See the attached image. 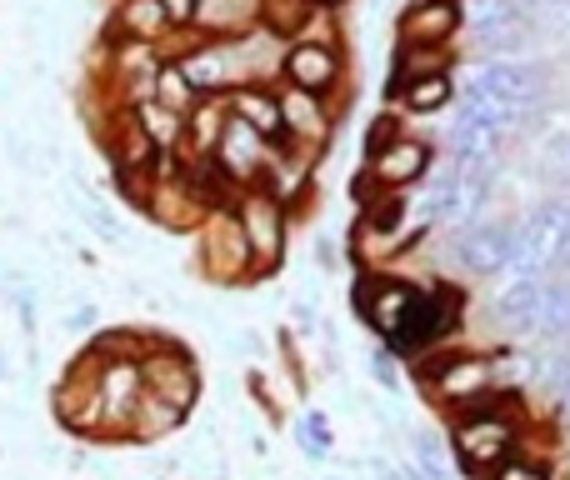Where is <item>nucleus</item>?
<instances>
[{
    "label": "nucleus",
    "instance_id": "obj_19",
    "mask_svg": "<svg viewBox=\"0 0 570 480\" xmlns=\"http://www.w3.org/2000/svg\"><path fill=\"white\" fill-rule=\"evenodd\" d=\"M415 285L411 281H375V285H365L361 291V311H365V321L375 325V331L391 341L395 331H401V321L411 315V305H415Z\"/></svg>",
    "mask_w": 570,
    "mask_h": 480
},
{
    "label": "nucleus",
    "instance_id": "obj_20",
    "mask_svg": "<svg viewBox=\"0 0 570 480\" xmlns=\"http://www.w3.org/2000/svg\"><path fill=\"white\" fill-rule=\"evenodd\" d=\"M505 130L495 126H481V120H455L451 130V150H455V170H495L505 150Z\"/></svg>",
    "mask_w": 570,
    "mask_h": 480
},
{
    "label": "nucleus",
    "instance_id": "obj_9",
    "mask_svg": "<svg viewBox=\"0 0 570 480\" xmlns=\"http://www.w3.org/2000/svg\"><path fill=\"white\" fill-rule=\"evenodd\" d=\"M140 381H146V391L156 395V401L176 405L180 415L196 405V391H200V375H196V365L186 361V351L160 345V341H156V351H146V361H140Z\"/></svg>",
    "mask_w": 570,
    "mask_h": 480
},
{
    "label": "nucleus",
    "instance_id": "obj_10",
    "mask_svg": "<svg viewBox=\"0 0 570 480\" xmlns=\"http://www.w3.org/2000/svg\"><path fill=\"white\" fill-rule=\"evenodd\" d=\"M465 80H471L475 90H485L491 100L511 106V110H531L535 96H541V70H535L531 60H511V56L481 60V66H475Z\"/></svg>",
    "mask_w": 570,
    "mask_h": 480
},
{
    "label": "nucleus",
    "instance_id": "obj_35",
    "mask_svg": "<svg viewBox=\"0 0 570 480\" xmlns=\"http://www.w3.org/2000/svg\"><path fill=\"white\" fill-rule=\"evenodd\" d=\"M160 10H166L170 26H186V20L200 16V0H160Z\"/></svg>",
    "mask_w": 570,
    "mask_h": 480
},
{
    "label": "nucleus",
    "instance_id": "obj_14",
    "mask_svg": "<svg viewBox=\"0 0 570 480\" xmlns=\"http://www.w3.org/2000/svg\"><path fill=\"white\" fill-rule=\"evenodd\" d=\"M455 30H461V0H411L401 16V46L451 50Z\"/></svg>",
    "mask_w": 570,
    "mask_h": 480
},
{
    "label": "nucleus",
    "instance_id": "obj_5",
    "mask_svg": "<svg viewBox=\"0 0 570 480\" xmlns=\"http://www.w3.org/2000/svg\"><path fill=\"white\" fill-rule=\"evenodd\" d=\"M461 325V291L455 285H435V291H421L411 305V315L401 321V331L391 335L395 351H425L441 335H451Z\"/></svg>",
    "mask_w": 570,
    "mask_h": 480
},
{
    "label": "nucleus",
    "instance_id": "obj_16",
    "mask_svg": "<svg viewBox=\"0 0 570 480\" xmlns=\"http://www.w3.org/2000/svg\"><path fill=\"white\" fill-rule=\"evenodd\" d=\"M56 415L66 431L76 435H96L106 431V405H100V385H96V365H86L80 375H70L56 395Z\"/></svg>",
    "mask_w": 570,
    "mask_h": 480
},
{
    "label": "nucleus",
    "instance_id": "obj_18",
    "mask_svg": "<svg viewBox=\"0 0 570 480\" xmlns=\"http://www.w3.org/2000/svg\"><path fill=\"white\" fill-rule=\"evenodd\" d=\"M276 100H281V126L285 136H295V146H321L331 136V110H325L321 96H305V90L285 86L276 90Z\"/></svg>",
    "mask_w": 570,
    "mask_h": 480
},
{
    "label": "nucleus",
    "instance_id": "obj_31",
    "mask_svg": "<svg viewBox=\"0 0 570 480\" xmlns=\"http://www.w3.org/2000/svg\"><path fill=\"white\" fill-rule=\"evenodd\" d=\"M226 116H230V110L220 106V100H200V106H196V120H186V130L196 136V146H200V150H216Z\"/></svg>",
    "mask_w": 570,
    "mask_h": 480
},
{
    "label": "nucleus",
    "instance_id": "obj_13",
    "mask_svg": "<svg viewBox=\"0 0 570 480\" xmlns=\"http://www.w3.org/2000/svg\"><path fill=\"white\" fill-rule=\"evenodd\" d=\"M180 76L190 80L200 100H220L230 96L236 86H250L246 66H240V46H200L180 60Z\"/></svg>",
    "mask_w": 570,
    "mask_h": 480
},
{
    "label": "nucleus",
    "instance_id": "obj_2",
    "mask_svg": "<svg viewBox=\"0 0 570 480\" xmlns=\"http://www.w3.org/2000/svg\"><path fill=\"white\" fill-rule=\"evenodd\" d=\"M515 451H521V415L511 405H485V411H471L451 425V455L471 476L501 471Z\"/></svg>",
    "mask_w": 570,
    "mask_h": 480
},
{
    "label": "nucleus",
    "instance_id": "obj_22",
    "mask_svg": "<svg viewBox=\"0 0 570 480\" xmlns=\"http://www.w3.org/2000/svg\"><path fill=\"white\" fill-rule=\"evenodd\" d=\"M230 116L246 120L261 140H281L285 126H281V100L276 90H261V86H236L230 90Z\"/></svg>",
    "mask_w": 570,
    "mask_h": 480
},
{
    "label": "nucleus",
    "instance_id": "obj_3",
    "mask_svg": "<svg viewBox=\"0 0 570 480\" xmlns=\"http://www.w3.org/2000/svg\"><path fill=\"white\" fill-rule=\"evenodd\" d=\"M570 245V200H541L531 216L521 221V241H515L511 281L515 275H551L561 271V255Z\"/></svg>",
    "mask_w": 570,
    "mask_h": 480
},
{
    "label": "nucleus",
    "instance_id": "obj_32",
    "mask_svg": "<svg viewBox=\"0 0 570 480\" xmlns=\"http://www.w3.org/2000/svg\"><path fill=\"white\" fill-rule=\"evenodd\" d=\"M491 480H556V471L546 461H535V455H511L501 471H491Z\"/></svg>",
    "mask_w": 570,
    "mask_h": 480
},
{
    "label": "nucleus",
    "instance_id": "obj_40",
    "mask_svg": "<svg viewBox=\"0 0 570 480\" xmlns=\"http://www.w3.org/2000/svg\"><path fill=\"white\" fill-rule=\"evenodd\" d=\"M331 480H341V476H331Z\"/></svg>",
    "mask_w": 570,
    "mask_h": 480
},
{
    "label": "nucleus",
    "instance_id": "obj_27",
    "mask_svg": "<svg viewBox=\"0 0 570 480\" xmlns=\"http://www.w3.org/2000/svg\"><path fill=\"white\" fill-rule=\"evenodd\" d=\"M166 10H160V0H126L120 6V30H126L130 40H140V46H156V36L166 30Z\"/></svg>",
    "mask_w": 570,
    "mask_h": 480
},
{
    "label": "nucleus",
    "instance_id": "obj_1",
    "mask_svg": "<svg viewBox=\"0 0 570 480\" xmlns=\"http://www.w3.org/2000/svg\"><path fill=\"white\" fill-rule=\"evenodd\" d=\"M511 381H515V355H501V361H491V355H435L425 365V391L465 415L485 411L491 395Z\"/></svg>",
    "mask_w": 570,
    "mask_h": 480
},
{
    "label": "nucleus",
    "instance_id": "obj_30",
    "mask_svg": "<svg viewBox=\"0 0 570 480\" xmlns=\"http://www.w3.org/2000/svg\"><path fill=\"white\" fill-rule=\"evenodd\" d=\"M261 16H266V26L276 36H295L305 26V16H311V0H261Z\"/></svg>",
    "mask_w": 570,
    "mask_h": 480
},
{
    "label": "nucleus",
    "instance_id": "obj_25",
    "mask_svg": "<svg viewBox=\"0 0 570 480\" xmlns=\"http://www.w3.org/2000/svg\"><path fill=\"white\" fill-rule=\"evenodd\" d=\"M180 421H186V415H180L176 405L156 401V395L146 391V395L136 401V415H130L126 431H130V435H140V441H156V435H170V431H176Z\"/></svg>",
    "mask_w": 570,
    "mask_h": 480
},
{
    "label": "nucleus",
    "instance_id": "obj_28",
    "mask_svg": "<svg viewBox=\"0 0 570 480\" xmlns=\"http://www.w3.org/2000/svg\"><path fill=\"white\" fill-rule=\"evenodd\" d=\"M535 335H546V341L570 335V285L566 281H546V301H541V315H535Z\"/></svg>",
    "mask_w": 570,
    "mask_h": 480
},
{
    "label": "nucleus",
    "instance_id": "obj_36",
    "mask_svg": "<svg viewBox=\"0 0 570 480\" xmlns=\"http://www.w3.org/2000/svg\"><path fill=\"white\" fill-rule=\"evenodd\" d=\"M551 395H556V401H561V411H570V361H561V371H556Z\"/></svg>",
    "mask_w": 570,
    "mask_h": 480
},
{
    "label": "nucleus",
    "instance_id": "obj_7",
    "mask_svg": "<svg viewBox=\"0 0 570 480\" xmlns=\"http://www.w3.org/2000/svg\"><path fill=\"white\" fill-rule=\"evenodd\" d=\"M461 26H471L475 46L491 50V56L525 46V36H531L521 0H461Z\"/></svg>",
    "mask_w": 570,
    "mask_h": 480
},
{
    "label": "nucleus",
    "instance_id": "obj_17",
    "mask_svg": "<svg viewBox=\"0 0 570 480\" xmlns=\"http://www.w3.org/2000/svg\"><path fill=\"white\" fill-rule=\"evenodd\" d=\"M491 180L495 170H455V186H451V200L441 210V226L465 236L471 226L485 221V200H491Z\"/></svg>",
    "mask_w": 570,
    "mask_h": 480
},
{
    "label": "nucleus",
    "instance_id": "obj_12",
    "mask_svg": "<svg viewBox=\"0 0 570 480\" xmlns=\"http://www.w3.org/2000/svg\"><path fill=\"white\" fill-rule=\"evenodd\" d=\"M281 70H285V86L305 90V96H321L325 90L341 86V50L331 40H291V50L281 56Z\"/></svg>",
    "mask_w": 570,
    "mask_h": 480
},
{
    "label": "nucleus",
    "instance_id": "obj_37",
    "mask_svg": "<svg viewBox=\"0 0 570 480\" xmlns=\"http://www.w3.org/2000/svg\"><path fill=\"white\" fill-rule=\"evenodd\" d=\"M371 371L381 375L385 385H395V365H391V355H385V351H381V355H371Z\"/></svg>",
    "mask_w": 570,
    "mask_h": 480
},
{
    "label": "nucleus",
    "instance_id": "obj_26",
    "mask_svg": "<svg viewBox=\"0 0 570 480\" xmlns=\"http://www.w3.org/2000/svg\"><path fill=\"white\" fill-rule=\"evenodd\" d=\"M411 476L415 480H455V455L435 435H415L411 441Z\"/></svg>",
    "mask_w": 570,
    "mask_h": 480
},
{
    "label": "nucleus",
    "instance_id": "obj_34",
    "mask_svg": "<svg viewBox=\"0 0 570 480\" xmlns=\"http://www.w3.org/2000/svg\"><path fill=\"white\" fill-rule=\"evenodd\" d=\"M395 140V116H375V126H371V136H365V150H385Z\"/></svg>",
    "mask_w": 570,
    "mask_h": 480
},
{
    "label": "nucleus",
    "instance_id": "obj_8",
    "mask_svg": "<svg viewBox=\"0 0 570 480\" xmlns=\"http://www.w3.org/2000/svg\"><path fill=\"white\" fill-rule=\"evenodd\" d=\"M515 241H521L515 221H481L465 236H455V261L465 275H505L515 261Z\"/></svg>",
    "mask_w": 570,
    "mask_h": 480
},
{
    "label": "nucleus",
    "instance_id": "obj_24",
    "mask_svg": "<svg viewBox=\"0 0 570 480\" xmlns=\"http://www.w3.org/2000/svg\"><path fill=\"white\" fill-rule=\"evenodd\" d=\"M136 130L150 140V150H170L180 136H186V116L156 106V100H140L136 106Z\"/></svg>",
    "mask_w": 570,
    "mask_h": 480
},
{
    "label": "nucleus",
    "instance_id": "obj_6",
    "mask_svg": "<svg viewBox=\"0 0 570 480\" xmlns=\"http://www.w3.org/2000/svg\"><path fill=\"white\" fill-rule=\"evenodd\" d=\"M210 156H216V176L220 180L256 186V180L271 170V140H261L256 130L246 126V120L226 116V126H220V140H216V150H210Z\"/></svg>",
    "mask_w": 570,
    "mask_h": 480
},
{
    "label": "nucleus",
    "instance_id": "obj_11",
    "mask_svg": "<svg viewBox=\"0 0 570 480\" xmlns=\"http://www.w3.org/2000/svg\"><path fill=\"white\" fill-rule=\"evenodd\" d=\"M200 265H206V275H216V281L236 285L246 281L250 271V245L240 236L236 226V210H216V216L206 221V236H200Z\"/></svg>",
    "mask_w": 570,
    "mask_h": 480
},
{
    "label": "nucleus",
    "instance_id": "obj_23",
    "mask_svg": "<svg viewBox=\"0 0 570 480\" xmlns=\"http://www.w3.org/2000/svg\"><path fill=\"white\" fill-rule=\"evenodd\" d=\"M395 96H401V106L411 110V116H435V110H445L455 100V76H451V70L415 76V80H405Z\"/></svg>",
    "mask_w": 570,
    "mask_h": 480
},
{
    "label": "nucleus",
    "instance_id": "obj_39",
    "mask_svg": "<svg viewBox=\"0 0 570 480\" xmlns=\"http://www.w3.org/2000/svg\"><path fill=\"white\" fill-rule=\"evenodd\" d=\"M561 281L570 285V245H566V255H561Z\"/></svg>",
    "mask_w": 570,
    "mask_h": 480
},
{
    "label": "nucleus",
    "instance_id": "obj_15",
    "mask_svg": "<svg viewBox=\"0 0 570 480\" xmlns=\"http://www.w3.org/2000/svg\"><path fill=\"white\" fill-rule=\"evenodd\" d=\"M365 176H371L381 190H405V186H415V180L431 176V146H425V140H415V136H395L391 146L371 156Z\"/></svg>",
    "mask_w": 570,
    "mask_h": 480
},
{
    "label": "nucleus",
    "instance_id": "obj_33",
    "mask_svg": "<svg viewBox=\"0 0 570 480\" xmlns=\"http://www.w3.org/2000/svg\"><path fill=\"white\" fill-rule=\"evenodd\" d=\"M301 445H305V455H315V461L331 455V425H325L321 415H305L301 421Z\"/></svg>",
    "mask_w": 570,
    "mask_h": 480
},
{
    "label": "nucleus",
    "instance_id": "obj_4",
    "mask_svg": "<svg viewBox=\"0 0 570 480\" xmlns=\"http://www.w3.org/2000/svg\"><path fill=\"white\" fill-rule=\"evenodd\" d=\"M236 226L250 245V271L266 275L285 261V206L276 190H246L236 200Z\"/></svg>",
    "mask_w": 570,
    "mask_h": 480
},
{
    "label": "nucleus",
    "instance_id": "obj_38",
    "mask_svg": "<svg viewBox=\"0 0 570 480\" xmlns=\"http://www.w3.org/2000/svg\"><path fill=\"white\" fill-rule=\"evenodd\" d=\"M311 6H321V10H341V6H351V0H311Z\"/></svg>",
    "mask_w": 570,
    "mask_h": 480
},
{
    "label": "nucleus",
    "instance_id": "obj_21",
    "mask_svg": "<svg viewBox=\"0 0 570 480\" xmlns=\"http://www.w3.org/2000/svg\"><path fill=\"white\" fill-rule=\"evenodd\" d=\"M546 281L551 275H515L505 281V291L495 295V315L515 331H535V315H541V301H546Z\"/></svg>",
    "mask_w": 570,
    "mask_h": 480
},
{
    "label": "nucleus",
    "instance_id": "obj_29",
    "mask_svg": "<svg viewBox=\"0 0 570 480\" xmlns=\"http://www.w3.org/2000/svg\"><path fill=\"white\" fill-rule=\"evenodd\" d=\"M146 100H156V106L176 110V116H186V110L200 106V96L190 90V80L180 76V66H160V70H156V86H150Z\"/></svg>",
    "mask_w": 570,
    "mask_h": 480
}]
</instances>
